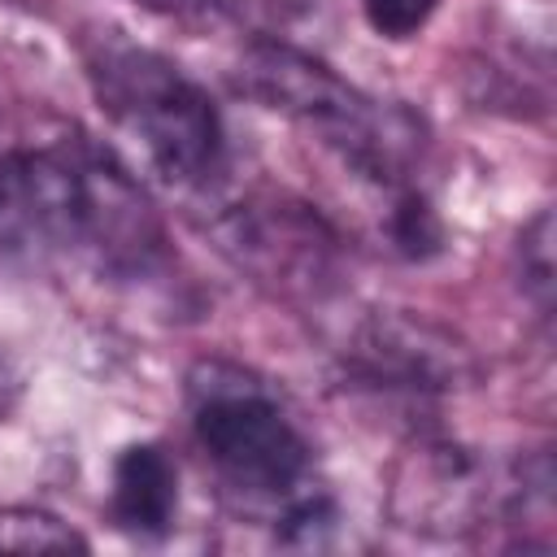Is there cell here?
Returning a JSON list of instances; mask_svg holds the SVG:
<instances>
[{
	"label": "cell",
	"instance_id": "obj_1",
	"mask_svg": "<svg viewBox=\"0 0 557 557\" xmlns=\"http://www.w3.org/2000/svg\"><path fill=\"white\" fill-rule=\"evenodd\" d=\"M9 244L65 248L109 274H144L165 248L148 196L100 148L70 135L4 148Z\"/></svg>",
	"mask_w": 557,
	"mask_h": 557
},
{
	"label": "cell",
	"instance_id": "obj_2",
	"mask_svg": "<svg viewBox=\"0 0 557 557\" xmlns=\"http://www.w3.org/2000/svg\"><path fill=\"white\" fill-rule=\"evenodd\" d=\"M83 70L104 117L144 148L165 183H209L226 135L209 91L178 61L117 30H91L83 39Z\"/></svg>",
	"mask_w": 557,
	"mask_h": 557
},
{
	"label": "cell",
	"instance_id": "obj_3",
	"mask_svg": "<svg viewBox=\"0 0 557 557\" xmlns=\"http://www.w3.org/2000/svg\"><path fill=\"white\" fill-rule=\"evenodd\" d=\"M187 396L191 431L226 487L248 500L278 505L283 518L318 496L309 492L313 448L265 383L239 366L200 361L187 379Z\"/></svg>",
	"mask_w": 557,
	"mask_h": 557
},
{
	"label": "cell",
	"instance_id": "obj_4",
	"mask_svg": "<svg viewBox=\"0 0 557 557\" xmlns=\"http://www.w3.org/2000/svg\"><path fill=\"white\" fill-rule=\"evenodd\" d=\"M239 87L322 135V144L379 183L400 178V165L418 148V126L400 109H383L331 65L287 44H252L239 65Z\"/></svg>",
	"mask_w": 557,
	"mask_h": 557
},
{
	"label": "cell",
	"instance_id": "obj_5",
	"mask_svg": "<svg viewBox=\"0 0 557 557\" xmlns=\"http://www.w3.org/2000/svg\"><path fill=\"white\" fill-rule=\"evenodd\" d=\"M548 487V479H540L531 487L527 470L513 487H496V474L470 457L457 444H426L418 448L392 483V513L400 518V527L409 531H426V535H461L483 527V518L496 505H522L531 492Z\"/></svg>",
	"mask_w": 557,
	"mask_h": 557
},
{
	"label": "cell",
	"instance_id": "obj_6",
	"mask_svg": "<svg viewBox=\"0 0 557 557\" xmlns=\"http://www.w3.org/2000/svg\"><path fill=\"white\" fill-rule=\"evenodd\" d=\"M109 509L122 531L161 535L178 513V470L161 444H126L113 461Z\"/></svg>",
	"mask_w": 557,
	"mask_h": 557
},
{
	"label": "cell",
	"instance_id": "obj_7",
	"mask_svg": "<svg viewBox=\"0 0 557 557\" xmlns=\"http://www.w3.org/2000/svg\"><path fill=\"white\" fill-rule=\"evenodd\" d=\"M0 553L48 557V553H87V540L39 505H4L0 509Z\"/></svg>",
	"mask_w": 557,
	"mask_h": 557
},
{
	"label": "cell",
	"instance_id": "obj_8",
	"mask_svg": "<svg viewBox=\"0 0 557 557\" xmlns=\"http://www.w3.org/2000/svg\"><path fill=\"white\" fill-rule=\"evenodd\" d=\"M387 235H392V248L409 261H426L444 248V226H440V213L431 209V200L418 191V187H405L387 213Z\"/></svg>",
	"mask_w": 557,
	"mask_h": 557
},
{
	"label": "cell",
	"instance_id": "obj_9",
	"mask_svg": "<svg viewBox=\"0 0 557 557\" xmlns=\"http://www.w3.org/2000/svg\"><path fill=\"white\" fill-rule=\"evenodd\" d=\"M435 9H440V0H361V13L370 22V30L383 35V39L418 35L431 22Z\"/></svg>",
	"mask_w": 557,
	"mask_h": 557
},
{
	"label": "cell",
	"instance_id": "obj_10",
	"mask_svg": "<svg viewBox=\"0 0 557 557\" xmlns=\"http://www.w3.org/2000/svg\"><path fill=\"white\" fill-rule=\"evenodd\" d=\"M548 213H540L531 222V231H522V257H531V283L540 292V300L548 305V287H553V261H548Z\"/></svg>",
	"mask_w": 557,
	"mask_h": 557
},
{
	"label": "cell",
	"instance_id": "obj_11",
	"mask_svg": "<svg viewBox=\"0 0 557 557\" xmlns=\"http://www.w3.org/2000/svg\"><path fill=\"white\" fill-rule=\"evenodd\" d=\"M135 4H148V9H157V13H178V17H187V13L213 9L218 0H135Z\"/></svg>",
	"mask_w": 557,
	"mask_h": 557
}]
</instances>
